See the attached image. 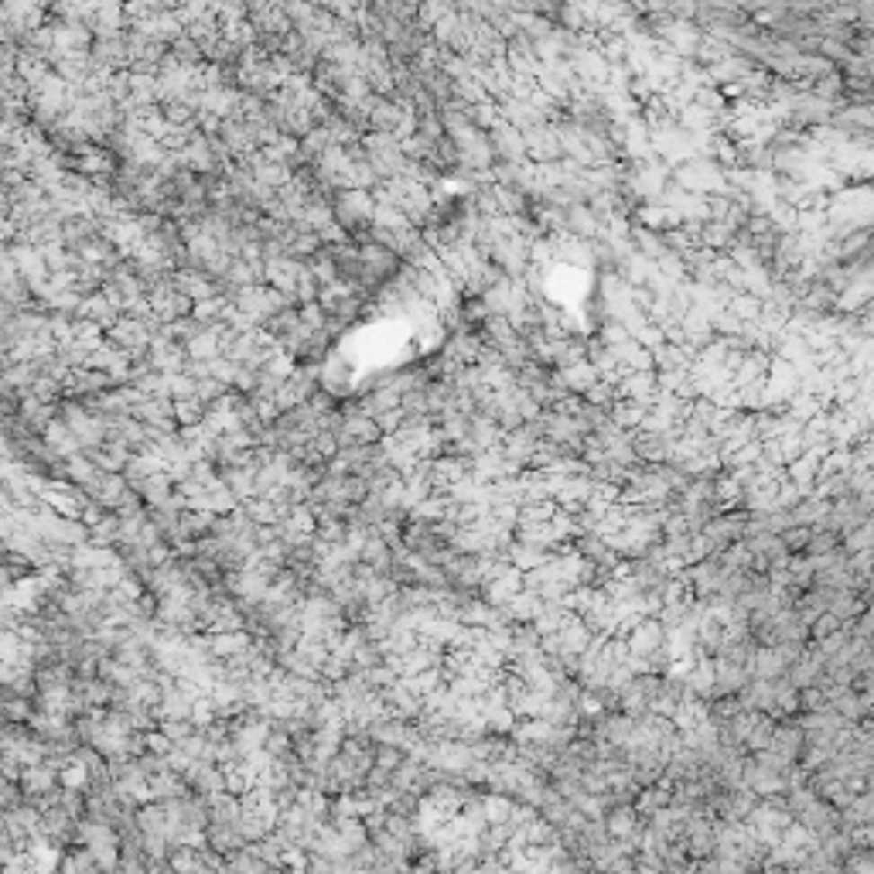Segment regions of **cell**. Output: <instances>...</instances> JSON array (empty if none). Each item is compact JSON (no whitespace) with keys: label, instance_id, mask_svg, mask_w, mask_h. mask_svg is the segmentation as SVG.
Wrapping results in <instances>:
<instances>
[{"label":"cell","instance_id":"obj_17","mask_svg":"<svg viewBox=\"0 0 874 874\" xmlns=\"http://www.w3.org/2000/svg\"><path fill=\"white\" fill-rule=\"evenodd\" d=\"M270 868H274V864H270V861H263V857H260L250 843L229 854V871H270Z\"/></svg>","mask_w":874,"mask_h":874},{"label":"cell","instance_id":"obj_16","mask_svg":"<svg viewBox=\"0 0 874 874\" xmlns=\"http://www.w3.org/2000/svg\"><path fill=\"white\" fill-rule=\"evenodd\" d=\"M843 553L851 557V553H864V550H874V519H868V523H861L857 530L843 533Z\"/></svg>","mask_w":874,"mask_h":874},{"label":"cell","instance_id":"obj_21","mask_svg":"<svg viewBox=\"0 0 874 874\" xmlns=\"http://www.w3.org/2000/svg\"><path fill=\"white\" fill-rule=\"evenodd\" d=\"M0 803H4V809H18V806L24 803L21 779H4V786H0Z\"/></svg>","mask_w":874,"mask_h":874},{"label":"cell","instance_id":"obj_20","mask_svg":"<svg viewBox=\"0 0 874 874\" xmlns=\"http://www.w3.org/2000/svg\"><path fill=\"white\" fill-rule=\"evenodd\" d=\"M813 530H817V526H789V530L779 533V536L786 540V547L792 550V553H803V550L809 547V536H813Z\"/></svg>","mask_w":874,"mask_h":874},{"label":"cell","instance_id":"obj_1","mask_svg":"<svg viewBox=\"0 0 874 874\" xmlns=\"http://www.w3.org/2000/svg\"><path fill=\"white\" fill-rule=\"evenodd\" d=\"M83 492H86L89 499H96L100 506H106V509L117 513L123 502L134 496V485L127 481L123 472H103V468H100L96 479L89 481V485H83Z\"/></svg>","mask_w":874,"mask_h":874},{"label":"cell","instance_id":"obj_5","mask_svg":"<svg viewBox=\"0 0 874 874\" xmlns=\"http://www.w3.org/2000/svg\"><path fill=\"white\" fill-rule=\"evenodd\" d=\"M339 441L345 445H379L383 441V428L376 424V417L362 411H345V424L339 430Z\"/></svg>","mask_w":874,"mask_h":874},{"label":"cell","instance_id":"obj_9","mask_svg":"<svg viewBox=\"0 0 874 874\" xmlns=\"http://www.w3.org/2000/svg\"><path fill=\"white\" fill-rule=\"evenodd\" d=\"M714 684H718L714 656H711V659H707V656H697V659H693V667H690V673H686V686H690V693H697V697H703V701H711V697H714Z\"/></svg>","mask_w":874,"mask_h":874},{"label":"cell","instance_id":"obj_2","mask_svg":"<svg viewBox=\"0 0 874 874\" xmlns=\"http://www.w3.org/2000/svg\"><path fill=\"white\" fill-rule=\"evenodd\" d=\"M335 219H339V225H345V229H362L369 219H376V202H373L362 189H349V191H342L339 202H335Z\"/></svg>","mask_w":874,"mask_h":874},{"label":"cell","instance_id":"obj_15","mask_svg":"<svg viewBox=\"0 0 874 874\" xmlns=\"http://www.w3.org/2000/svg\"><path fill=\"white\" fill-rule=\"evenodd\" d=\"M772 737H775V718L772 714H762L758 718V724L752 728V735H748V741H745V752H765V748H772Z\"/></svg>","mask_w":874,"mask_h":874},{"label":"cell","instance_id":"obj_6","mask_svg":"<svg viewBox=\"0 0 874 874\" xmlns=\"http://www.w3.org/2000/svg\"><path fill=\"white\" fill-rule=\"evenodd\" d=\"M748 669H752V676H758V680H775V676H786L789 659L782 656L779 646H758V649L752 652Z\"/></svg>","mask_w":874,"mask_h":874},{"label":"cell","instance_id":"obj_8","mask_svg":"<svg viewBox=\"0 0 874 874\" xmlns=\"http://www.w3.org/2000/svg\"><path fill=\"white\" fill-rule=\"evenodd\" d=\"M772 748L782 755L786 762H799V758H803V752H806V731L799 728V724H792V720H786V724H775Z\"/></svg>","mask_w":874,"mask_h":874},{"label":"cell","instance_id":"obj_19","mask_svg":"<svg viewBox=\"0 0 874 874\" xmlns=\"http://www.w3.org/2000/svg\"><path fill=\"white\" fill-rule=\"evenodd\" d=\"M847 622L840 615H834V612H823V615H817L813 622H809V635L820 642V639H826V635H834L837 629H843Z\"/></svg>","mask_w":874,"mask_h":874},{"label":"cell","instance_id":"obj_18","mask_svg":"<svg viewBox=\"0 0 874 874\" xmlns=\"http://www.w3.org/2000/svg\"><path fill=\"white\" fill-rule=\"evenodd\" d=\"M89 540L93 543H103V547H117L120 543V513H110L103 523H96L89 530Z\"/></svg>","mask_w":874,"mask_h":874},{"label":"cell","instance_id":"obj_13","mask_svg":"<svg viewBox=\"0 0 874 874\" xmlns=\"http://www.w3.org/2000/svg\"><path fill=\"white\" fill-rule=\"evenodd\" d=\"M646 403H639V400H618V403H612V420H615L618 428L625 430H639L642 428V420H646Z\"/></svg>","mask_w":874,"mask_h":874},{"label":"cell","instance_id":"obj_7","mask_svg":"<svg viewBox=\"0 0 874 874\" xmlns=\"http://www.w3.org/2000/svg\"><path fill=\"white\" fill-rule=\"evenodd\" d=\"M157 472H168V462H164L151 445L144 447V451H134L130 462H127V468H123V475H127L130 485L151 479V475H157Z\"/></svg>","mask_w":874,"mask_h":874},{"label":"cell","instance_id":"obj_14","mask_svg":"<svg viewBox=\"0 0 874 874\" xmlns=\"http://www.w3.org/2000/svg\"><path fill=\"white\" fill-rule=\"evenodd\" d=\"M206 413H208V403L206 400H199V396H191V400H174V420H178V430L202 424Z\"/></svg>","mask_w":874,"mask_h":874},{"label":"cell","instance_id":"obj_10","mask_svg":"<svg viewBox=\"0 0 874 874\" xmlns=\"http://www.w3.org/2000/svg\"><path fill=\"white\" fill-rule=\"evenodd\" d=\"M174 485H178V481H174L168 472H157V475H151V479L137 481L134 489H137L140 499L147 502V509H157V506H164V502L174 496Z\"/></svg>","mask_w":874,"mask_h":874},{"label":"cell","instance_id":"obj_12","mask_svg":"<svg viewBox=\"0 0 874 874\" xmlns=\"http://www.w3.org/2000/svg\"><path fill=\"white\" fill-rule=\"evenodd\" d=\"M208 847L223 851L225 857L246 847V837L240 834V823H208Z\"/></svg>","mask_w":874,"mask_h":874},{"label":"cell","instance_id":"obj_4","mask_svg":"<svg viewBox=\"0 0 874 874\" xmlns=\"http://www.w3.org/2000/svg\"><path fill=\"white\" fill-rule=\"evenodd\" d=\"M62 786V769L55 765L52 758L38 762V765H28L21 772V789H24V799H38L45 792H55Z\"/></svg>","mask_w":874,"mask_h":874},{"label":"cell","instance_id":"obj_3","mask_svg":"<svg viewBox=\"0 0 874 874\" xmlns=\"http://www.w3.org/2000/svg\"><path fill=\"white\" fill-rule=\"evenodd\" d=\"M745 786L752 789L755 796H765V799H772V796L786 792L789 782H786V772L772 769V765L758 762V758H748V762H745Z\"/></svg>","mask_w":874,"mask_h":874},{"label":"cell","instance_id":"obj_11","mask_svg":"<svg viewBox=\"0 0 874 874\" xmlns=\"http://www.w3.org/2000/svg\"><path fill=\"white\" fill-rule=\"evenodd\" d=\"M506 557H509V564L519 567V570L526 574V570H533V567L547 564V561H550V557H553V553H550L547 547H536V543H526V540H513V543H509V550H506Z\"/></svg>","mask_w":874,"mask_h":874}]
</instances>
